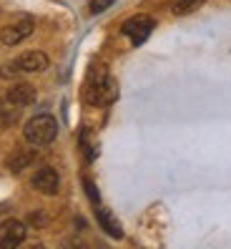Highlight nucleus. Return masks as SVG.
Returning a JSON list of instances; mask_svg holds the SVG:
<instances>
[{"label":"nucleus","mask_w":231,"mask_h":249,"mask_svg":"<svg viewBox=\"0 0 231 249\" xmlns=\"http://www.w3.org/2000/svg\"><path fill=\"white\" fill-rule=\"evenodd\" d=\"M31 33H33V20L31 18H20L18 23L5 25L3 31H0V43H5V46H18V43L25 40Z\"/></svg>","instance_id":"obj_5"},{"label":"nucleus","mask_w":231,"mask_h":249,"mask_svg":"<svg viewBox=\"0 0 231 249\" xmlns=\"http://www.w3.org/2000/svg\"><path fill=\"white\" fill-rule=\"evenodd\" d=\"M16 66H18V71H23V73L46 71V68H48V55L40 53V51H28V53H23L18 61H16Z\"/></svg>","instance_id":"obj_8"},{"label":"nucleus","mask_w":231,"mask_h":249,"mask_svg":"<svg viewBox=\"0 0 231 249\" xmlns=\"http://www.w3.org/2000/svg\"><path fill=\"white\" fill-rule=\"evenodd\" d=\"M55 134H58V124L48 113H38V116H33V119L25 124V139L31 141L33 146L50 143L55 139Z\"/></svg>","instance_id":"obj_1"},{"label":"nucleus","mask_w":231,"mask_h":249,"mask_svg":"<svg viewBox=\"0 0 231 249\" xmlns=\"http://www.w3.org/2000/svg\"><path fill=\"white\" fill-rule=\"evenodd\" d=\"M113 3H116V0H91V5H88V8H91L93 16H98V13H103V10L111 8Z\"/></svg>","instance_id":"obj_13"},{"label":"nucleus","mask_w":231,"mask_h":249,"mask_svg":"<svg viewBox=\"0 0 231 249\" xmlns=\"http://www.w3.org/2000/svg\"><path fill=\"white\" fill-rule=\"evenodd\" d=\"M206 0H173V13L176 16H189V13H194V10H198L201 5H204Z\"/></svg>","instance_id":"obj_11"},{"label":"nucleus","mask_w":231,"mask_h":249,"mask_svg":"<svg viewBox=\"0 0 231 249\" xmlns=\"http://www.w3.org/2000/svg\"><path fill=\"white\" fill-rule=\"evenodd\" d=\"M5 101H8V106H13V108H25V106H31L35 101V89L31 83H16L13 89H8Z\"/></svg>","instance_id":"obj_7"},{"label":"nucleus","mask_w":231,"mask_h":249,"mask_svg":"<svg viewBox=\"0 0 231 249\" xmlns=\"http://www.w3.org/2000/svg\"><path fill=\"white\" fill-rule=\"evenodd\" d=\"M96 214H98V222H100V227H103L108 234H111V237H116V239H121V224L118 222H116V219L106 212V209H96Z\"/></svg>","instance_id":"obj_10"},{"label":"nucleus","mask_w":231,"mask_h":249,"mask_svg":"<svg viewBox=\"0 0 231 249\" xmlns=\"http://www.w3.org/2000/svg\"><path fill=\"white\" fill-rule=\"evenodd\" d=\"M58 186H61V179H58L55 169L43 166V169H38V171L33 174V189H38L40 194L53 196V194L58 192Z\"/></svg>","instance_id":"obj_6"},{"label":"nucleus","mask_w":231,"mask_h":249,"mask_svg":"<svg viewBox=\"0 0 231 249\" xmlns=\"http://www.w3.org/2000/svg\"><path fill=\"white\" fill-rule=\"evenodd\" d=\"M153 25H156V23H153V18H148V16H133V18H128V20L123 23V33L131 38L133 46H141V43L151 36Z\"/></svg>","instance_id":"obj_3"},{"label":"nucleus","mask_w":231,"mask_h":249,"mask_svg":"<svg viewBox=\"0 0 231 249\" xmlns=\"http://www.w3.org/2000/svg\"><path fill=\"white\" fill-rule=\"evenodd\" d=\"M118 96V86L111 76L106 73H100V76H93L88 81V89H85V101H88L91 106H106L111 101H116Z\"/></svg>","instance_id":"obj_2"},{"label":"nucleus","mask_w":231,"mask_h":249,"mask_svg":"<svg viewBox=\"0 0 231 249\" xmlns=\"http://www.w3.org/2000/svg\"><path fill=\"white\" fill-rule=\"evenodd\" d=\"M85 192H88V196L98 204V194H96V186H93V181H88V179H85Z\"/></svg>","instance_id":"obj_14"},{"label":"nucleus","mask_w":231,"mask_h":249,"mask_svg":"<svg viewBox=\"0 0 231 249\" xmlns=\"http://www.w3.org/2000/svg\"><path fill=\"white\" fill-rule=\"evenodd\" d=\"M25 224L18 222V219H8V222L0 224V247L3 249H13V247H18L25 242Z\"/></svg>","instance_id":"obj_4"},{"label":"nucleus","mask_w":231,"mask_h":249,"mask_svg":"<svg viewBox=\"0 0 231 249\" xmlns=\"http://www.w3.org/2000/svg\"><path fill=\"white\" fill-rule=\"evenodd\" d=\"M16 121H18V113H16V111L0 108V128H8L10 124H16Z\"/></svg>","instance_id":"obj_12"},{"label":"nucleus","mask_w":231,"mask_h":249,"mask_svg":"<svg viewBox=\"0 0 231 249\" xmlns=\"http://www.w3.org/2000/svg\"><path fill=\"white\" fill-rule=\"evenodd\" d=\"M35 161V154L31 151V149H18L16 154H10L8 156V169L13 171V174H20L23 169H28Z\"/></svg>","instance_id":"obj_9"}]
</instances>
